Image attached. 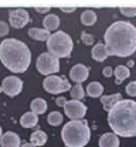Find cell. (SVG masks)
Returning <instances> with one entry per match:
<instances>
[{"instance_id": "obj_20", "label": "cell", "mask_w": 136, "mask_h": 147, "mask_svg": "<svg viewBox=\"0 0 136 147\" xmlns=\"http://www.w3.org/2000/svg\"><path fill=\"white\" fill-rule=\"evenodd\" d=\"M102 93H104V86L100 83V82H91L87 86V94L93 98H97V97H102Z\"/></svg>"}, {"instance_id": "obj_35", "label": "cell", "mask_w": 136, "mask_h": 147, "mask_svg": "<svg viewBox=\"0 0 136 147\" xmlns=\"http://www.w3.org/2000/svg\"><path fill=\"white\" fill-rule=\"evenodd\" d=\"M1 136H3V135H1V128H0V138H1Z\"/></svg>"}, {"instance_id": "obj_30", "label": "cell", "mask_w": 136, "mask_h": 147, "mask_svg": "<svg viewBox=\"0 0 136 147\" xmlns=\"http://www.w3.org/2000/svg\"><path fill=\"white\" fill-rule=\"evenodd\" d=\"M113 72H114V69H112V67H106V68H104V76L105 78H110Z\"/></svg>"}, {"instance_id": "obj_12", "label": "cell", "mask_w": 136, "mask_h": 147, "mask_svg": "<svg viewBox=\"0 0 136 147\" xmlns=\"http://www.w3.org/2000/svg\"><path fill=\"white\" fill-rule=\"evenodd\" d=\"M0 146L1 147H19L21 146V138L16 135L15 132H5L3 136L0 138Z\"/></svg>"}, {"instance_id": "obj_21", "label": "cell", "mask_w": 136, "mask_h": 147, "mask_svg": "<svg viewBox=\"0 0 136 147\" xmlns=\"http://www.w3.org/2000/svg\"><path fill=\"white\" fill-rule=\"evenodd\" d=\"M80 21L83 23L84 26H93L95 22H97V15H95L94 11L91 10H86L82 12L80 15Z\"/></svg>"}, {"instance_id": "obj_34", "label": "cell", "mask_w": 136, "mask_h": 147, "mask_svg": "<svg viewBox=\"0 0 136 147\" xmlns=\"http://www.w3.org/2000/svg\"><path fill=\"white\" fill-rule=\"evenodd\" d=\"M22 147H37V146H34L33 143H23V144H22Z\"/></svg>"}, {"instance_id": "obj_14", "label": "cell", "mask_w": 136, "mask_h": 147, "mask_svg": "<svg viewBox=\"0 0 136 147\" xmlns=\"http://www.w3.org/2000/svg\"><path fill=\"white\" fill-rule=\"evenodd\" d=\"M123 100V95L120 93H116V94H110V95H102L101 97V102L104 105V109L106 112H109L113 106L118 102V101Z\"/></svg>"}, {"instance_id": "obj_16", "label": "cell", "mask_w": 136, "mask_h": 147, "mask_svg": "<svg viewBox=\"0 0 136 147\" xmlns=\"http://www.w3.org/2000/svg\"><path fill=\"white\" fill-rule=\"evenodd\" d=\"M44 27H45V30L48 32H52V30H56L59 26H60V19H59L57 15H55V14H49L44 18Z\"/></svg>"}, {"instance_id": "obj_23", "label": "cell", "mask_w": 136, "mask_h": 147, "mask_svg": "<svg viewBox=\"0 0 136 147\" xmlns=\"http://www.w3.org/2000/svg\"><path fill=\"white\" fill-rule=\"evenodd\" d=\"M114 76H116V83L120 84L124 79H127L129 76V68L125 67V65H118L117 68L114 69Z\"/></svg>"}, {"instance_id": "obj_17", "label": "cell", "mask_w": 136, "mask_h": 147, "mask_svg": "<svg viewBox=\"0 0 136 147\" xmlns=\"http://www.w3.org/2000/svg\"><path fill=\"white\" fill-rule=\"evenodd\" d=\"M29 36L33 40H37V41H48L49 37H50V33L45 30V29H38V27H33L29 30Z\"/></svg>"}, {"instance_id": "obj_27", "label": "cell", "mask_w": 136, "mask_h": 147, "mask_svg": "<svg viewBox=\"0 0 136 147\" xmlns=\"http://www.w3.org/2000/svg\"><path fill=\"white\" fill-rule=\"evenodd\" d=\"M125 91L129 97H136V82H131V83L127 84Z\"/></svg>"}, {"instance_id": "obj_32", "label": "cell", "mask_w": 136, "mask_h": 147, "mask_svg": "<svg viewBox=\"0 0 136 147\" xmlns=\"http://www.w3.org/2000/svg\"><path fill=\"white\" fill-rule=\"evenodd\" d=\"M37 12H40V14H45V12H49L50 11V7H45V8H36Z\"/></svg>"}, {"instance_id": "obj_3", "label": "cell", "mask_w": 136, "mask_h": 147, "mask_svg": "<svg viewBox=\"0 0 136 147\" xmlns=\"http://www.w3.org/2000/svg\"><path fill=\"white\" fill-rule=\"evenodd\" d=\"M0 61L11 72H25L32 61V52L25 42L16 38L3 40L0 44Z\"/></svg>"}, {"instance_id": "obj_2", "label": "cell", "mask_w": 136, "mask_h": 147, "mask_svg": "<svg viewBox=\"0 0 136 147\" xmlns=\"http://www.w3.org/2000/svg\"><path fill=\"white\" fill-rule=\"evenodd\" d=\"M108 124L113 134L123 138L136 136V102L121 100L108 112Z\"/></svg>"}, {"instance_id": "obj_33", "label": "cell", "mask_w": 136, "mask_h": 147, "mask_svg": "<svg viewBox=\"0 0 136 147\" xmlns=\"http://www.w3.org/2000/svg\"><path fill=\"white\" fill-rule=\"evenodd\" d=\"M63 12H73L75 11V7H71V8H61Z\"/></svg>"}, {"instance_id": "obj_26", "label": "cell", "mask_w": 136, "mask_h": 147, "mask_svg": "<svg viewBox=\"0 0 136 147\" xmlns=\"http://www.w3.org/2000/svg\"><path fill=\"white\" fill-rule=\"evenodd\" d=\"M120 12L125 16H135L136 15V7H121Z\"/></svg>"}, {"instance_id": "obj_36", "label": "cell", "mask_w": 136, "mask_h": 147, "mask_svg": "<svg viewBox=\"0 0 136 147\" xmlns=\"http://www.w3.org/2000/svg\"><path fill=\"white\" fill-rule=\"evenodd\" d=\"M1 91H3V90H1V86H0V93H1Z\"/></svg>"}, {"instance_id": "obj_19", "label": "cell", "mask_w": 136, "mask_h": 147, "mask_svg": "<svg viewBox=\"0 0 136 147\" xmlns=\"http://www.w3.org/2000/svg\"><path fill=\"white\" fill-rule=\"evenodd\" d=\"M30 108H32L33 113H36V115H42V113L46 112L48 104H46V101L42 100V98H36V100L32 101Z\"/></svg>"}, {"instance_id": "obj_18", "label": "cell", "mask_w": 136, "mask_h": 147, "mask_svg": "<svg viewBox=\"0 0 136 147\" xmlns=\"http://www.w3.org/2000/svg\"><path fill=\"white\" fill-rule=\"evenodd\" d=\"M22 127H25V128H32L34 127L38 123V116L36 113H33V112H29V113H25V115L21 117V120H19Z\"/></svg>"}, {"instance_id": "obj_6", "label": "cell", "mask_w": 136, "mask_h": 147, "mask_svg": "<svg viewBox=\"0 0 136 147\" xmlns=\"http://www.w3.org/2000/svg\"><path fill=\"white\" fill-rule=\"evenodd\" d=\"M37 69L42 75H52L60 71L59 59L50 53H41L37 59Z\"/></svg>"}, {"instance_id": "obj_4", "label": "cell", "mask_w": 136, "mask_h": 147, "mask_svg": "<svg viewBox=\"0 0 136 147\" xmlns=\"http://www.w3.org/2000/svg\"><path fill=\"white\" fill-rule=\"evenodd\" d=\"M61 138L67 147H84L90 142L91 131L86 120H72L61 129Z\"/></svg>"}, {"instance_id": "obj_9", "label": "cell", "mask_w": 136, "mask_h": 147, "mask_svg": "<svg viewBox=\"0 0 136 147\" xmlns=\"http://www.w3.org/2000/svg\"><path fill=\"white\" fill-rule=\"evenodd\" d=\"M22 87H23V83L22 80L18 76H7V78L3 80V86H1V90L4 91L8 97H15L22 91Z\"/></svg>"}, {"instance_id": "obj_15", "label": "cell", "mask_w": 136, "mask_h": 147, "mask_svg": "<svg viewBox=\"0 0 136 147\" xmlns=\"http://www.w3.org/2000/svg\"><path fill=\"white\" fill-rule=\"evenodd\" d=\"M109 56V53L106 51V48H105L104 44H97L94 48H93V51H91V57L94 59L95 61H105L106 57Z\"/></svg>"}, {"instance_id": "obj_24", "label": "cell", "mask_w": 136, "mask_h": 147, "mask_svg": "<svg viewBox=\"0 0 136 147\" xmlns=\"http://www.w3.org/2000/svg\"><path fill=\"white\" fill-rule=\"evenodd\" d=\"M71 97H72L73 100H76V101H80V100H83V97H84V90L83 87H82V84L80 83H76L73 87H71Z\"/></svg>"}, {"instance_id": "obj_25", "label": "cell", "mask_w": 136, "mask_h": 147, "mask_svg": "<svg viewBox=\"0 0 136 147\" xmlns=\"http://www.w3.org/2000/svg\"><path fill=\"white\" fill-rule=\"evenodd\" d=\"M48 123L50 125H60L63 123V115L59 112H50L48 116Z\"/></svg>"}, {"instance_id": "obj_31", "label": "cell", "mask_w": 136, "mask_h": 147, "mask_svg": "<svg viewBox=\"0 0 136 147\" xmlns=\"http://www.w3.org/2000/svg\"><path fill=\"white\" fill-rule=\"evenodd\" d=\"M56 104H57V106H63L67 104V100L64 98V97H59V98H56Z\"/></svg>"}, {"instance_id": "obj_22", "label": "cell", "mask_w": 136, "mask_h": 147, "mask_svg": "<svg viewBox=\"0 0 136 147\" xmlns=\"http://www.w3.org/2000/svg\"><path fill=\"white\" fill-rule=\"evenodd\" d=\"M48 140V136L46 134L44 131H36L32 134L30 136V142L34 144V146H44Z\"/></svg>"}, {"instance_id": "obj_8", "label": "cell", "mask_w": 136, "mask_h": 147, "mask_svg": "<svg viewBox=\"0 0 136 147\" xmlns=\"http://www.w3.org/2000/svg\"><path fill=\"white\" fill-rule=\"evenodd\" d=\"M64 112L71 120H82L83 116L86 115V112H87V108L80 101L72 100L67 101V104L64 105Z\"/></svg>"}, {"instance_id": "obj_29", "label": "cell", "mask_w": 136, "mask_h": 147, "mask_svg": "<svg viewBox=\"0 0 136 147\" xmlns=\"http://www.w3.org/2000/svg\"><path fill=\"white\" fill-rule=\"evenodd\" d=\"M8 32H10V29H8V25L5 23V22H0V37H4L8 34Z\"/></svg>"}, {"instance_id": "obj_13", "label": "cell", "mask_w": 136, "mask_h": 147, "mask_svg": "<svg viewBox=\"0 0 136 147\" xmlns=\"http://www.w3.org/2000/svg\"><path fill=\"white\" fill-rule=\"evenodd\" d=\"M120 146V140L116 134L112 132H106L100 138V147H118Z\"/></svg>"}, {"instance_id": "obj_11", "label": "cell", "mask_w": 136, "mask_h": 147, "mask_svg": "<svg viewBox=\"0 0 136 147\" xmlns=\"http://www.w3.org/2000/svg\"><path fill=\"white\" fill-rule=\"evenodd\" d=\"M69 78L75 83H82L89 78V68L83 64H76L69 71Z\"/></svg>"}, {"instance_id": "obj_7", "label": "cell", "mask_w": 136, "mask_h": 147, "mask_svg": "<svg viewBox=\"0 0 136 147\" xmlns=\"http://www.w3.org/2000/svg\"><path fill=\"white\" fill-rule=\"evenodd\" d=\"M44 89L50 94H61L68 90H71V83L68 82L64 76H56V75H49L42 82Z\"/></svg>"}, {"instance_id": "obj_1", "label": "cell", "mask_w": 136, "mask_h": 147, "mask_svg": "<svg viewBox=\"0 0 136 147\" xmlns=\"http://www.w3.org/2000/svg\"><path fill=\"white\" fill-rule=\"evenodd\" d=\"M105 48L109 56H131L136 51V27L127 21L114 22L105 32Z\"/></svg>"}, {"instance_id": "obj_10", "label": "cell", "mask_w": 136, "mask_h": 147, "mask_svg": "<svg viewBox=\"0 0 136 147\" xmlns=\"http://www.w3.org/2000/svg\"><path fill=\"white\" fill-rule=\"evenodd\" d=\"M30 21L29 12L26 10H12L10 11V25L14 29H22Z\"/></svg>"}, {"instance_id": "obj_28", "label": "cell", "mask_w": 136, "mask_h": 147, "mask_svg": "<svg viewBox=\"0 0 136 147\" xmlns=\"http://www.w3.org/2000/svg\"><path fill=\"white\" fill-rule=\"evenodd\" d=\"M82 42L84 45H91V44H94V37L87 33H82Z\"/></svg>"}, {"instance_id": "obj_5", "label": "cell", "mask_w": 136, "mask_h": 147, "mask_svg": "<svg viewBox=\"0 0 136 147\" xmlns=\"http://www.w3.org/2000/svg\"><path fill=\"white\" fill-rule=\"evenodd\" d=\"M48 51L50 55L56 56L57 59L60 57H68L73 48V42L71 37L64 32H56L50 34L49 40L46 41Z\"/></svg>"}]
</instances>
